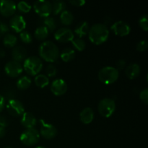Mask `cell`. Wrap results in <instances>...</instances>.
Instances as JSON below:
<instances>
[{
  "label": "cell",
  "instance_id": "obj_13",
  "mask_svg": "<svg viewBox=\"0 0 148 148\" xmlns=\"http://www.w3.org/2000/svg\"><path fill=\"white\" fill-rule=\"evenodd\" d=\"M50 89L53 95L61 96L66 93L67 90V85L64 79H56L52 82Z\"/></svg>",
  "mask_w": 148,
  "mask_h": 148
},
{
  "label": "cell",
  "instance_id": "obj_16",
  "mask_svg": "<svg viewBox=\"0 0 148 148\" xmlns=\"http://www.w3.org/2000/svg\"><path fill=\"white\" fill-rule=\"evenodd\" d=\"M20 123L23 125V127L26 128V130L32 129L34 128V127L36 126V123H37V119L35 117V116L33 114H31V113L25 112L22 115Z\"/></svg>",
  "mask_w": 148,
  "mask_h": 148
},
{
  "label": "cell",
  "instance_id": "obj_34",
  "mask_svg": "<svg viewBox=\"0 0 148 148\" xmlns=\"http://www.w3.org/2000/svg\"><path fill=\"white\" fill-rule=\"evenodd\" d=\"M148 48V42L146 40H141V41L139 42L137 45V47H136V49H137L138 51L140 52H143L145 51Z\"/></svg>",
  "mask_w": 148,
  "mask_h": 148
},
{
  "label": "cell",
  "instance_id": "obj_37",
  "mask_svg": "<svg viewBox=\"0 0 148 148\" xmlns=\"http://www.w3.org/2000/svg\"><path fill=\"white\" fill-rule=\"evenodd\" d=\"M117 66V70H122L125 68L126 66V61L124 59H119L116 63Z\"/></svg>",
  "mask_w": 148,
  "mask_h": 148
},
{
  "label": "cell",
  "instance_id": "obj_12",
  "mask_svg": "<svg viewBox=\"0 0 148 148\" xmlns=\"http://www.w3.org/2000/svg\"><path fill=\"white\" fill-rule=\"evenodd\" d=\"M17 5L13 1L2 0L0 1V13L4 17H10L14 14Z\"/></svg>",
  "mask_w": 148,
  "mask_h": 148
},
{
  "label": "cell",
  "instance_id": "obj_6",
  "mask_svg": "<svg viewBox=\"0 0 148 148\" xmlns=\"http://www.w3.org/2000/svg\"><path fill=\"white\" fill-rule=\"evenodd\" d=\"M20 139L25 145L33 146L38 143L40 134L35 128L27 129L22 133Z\"/></svg>",
  "mask_w": 148,
  "mask_h": 148
},
{
  "label": "cell",
  "instance_id": "obj_23",
  "mask_svg": "<svg viewBox=\"0 0 148 148\" xmlns=\"http://www.w3.org/2000/svg\"><path fill=\"white\" fill-rule=\"evenodd\" d=\"M30 85H31V79L27 76L22 77L17 80V83H16L17 88L21 90H25L27 89L30 86Z\"/></svg>",
  "mask_w": 148,
  "mask_h": 148
},
{
  "label": "cell",
  "instance_id": "obj_39",
  "mask_svg": "<svg viewBox=\"0 0 148 148\" xmlns=\"http://www.w3.org/2000/svg\"><path fill=\"white\" fill-rule=\"evenodd\" d=\"M8 125V121L7 118L3 116H0V128H6Z\"/></svg>",
  "mask_w": 148,
  "mask_h": 148
},
{
  "label": "cell",
  "instance_id": "obj_32",
  "mask_svg": "<svg viewBox=\"0 0 148 148\" xmlns=\"http://www.w3.org/2000/svg\"><path fill=\"white\" fill-rule=\"evenodd\" d=\"M20 37L22 41L25 43H30L32 42V36L30 33L27 31H23L20 33Z\"/></svg>",
  "mask_w": 148,
  "mask_h": 148
},
{
  "label": "cell",
  "instance_id": "obj_5",
  "mask_svg": "<svg viewBox=\"0 0 148 148\" xmlns=\"http://www.w3.org/2000/svg\"><path fill=\"white\" fill-rule=\"evenodd\" d=\"M99 114L105 118H109L116 110L115 101L109 98H105L101 100L98 106Z\"/></svg>",
  "mask_w": 148,
  "mask_h": 148
},
{
  "label": "cell",
  "instance_id": "obj_1",
  "mask_svg": "<svg viewBox=\"0 0 148 148\" xmlns=\"http://www.w3.org/2000/svg\"><path fill=\"white\" fill-rule=\"evenodd\" d=\"M109 36V30L106 25L102 23L93 25L88 32L90 40L95 45H101L106 42Z\"/></svg>",
  "mask_w": 148,
  "mask_h": 148
},
{
  "label": "cell",
  "instance_id": "obj_43",
  "mask_svg": "<svg viewBox=\"0 0 148 148\" xmlns=\"http://www.w3.org/2000/svg\"><path fill=\"white\" fill-rule=\"evenodd\" d=\"M35 148H45V147H41V146H38V147H35Z\"/></svg>",
  "mask_w": 148,
  "mask_h": 148
},
{
  "label": "cell",
  "instance_id": "obj_30",
  "mask_svg": "<svg viewBox=\"0 0 148 148\" xmlns=\"http://www.w3.org/2000/svg\"><path fill=\"white\" fill-rule=\"evenodd\" d=\"M17 7L20 12L24 13L29 12L30 11V10H31V6H30V4L23 1H20V2L17 4Z\"/></svg>",
  "mask_w": 148,
  "mask_h": 148
},
{
  "label": "cell",
  "instance_id": "obj_35",
  "mask_svg": "<svg viewBox=\"0 0 148 148\" xmlns=\"http://www.w3.org/2000/svg\"><path fill=\"white\" fill-rule=\"evenodd\" d=\"M140 98L143 103H144L145 105H147L148 103V89L145 88L143 90H142L140 92Z\"/></svg>",
  "mask_w": 148,
  "mask_h": 148
},
{
  "label": "cell",
  "instance_id": "obj_22",
  "mask_svg": "<svg viewBox=\"0 0 148 148\" xmlns=\"http://www.w3.org/2000/svg\"><path fill=\"white\" fill-rule=\"evenodd\" d=\"M61 22L64 25H70L74 20V16L72 13L67 10H64L60 14Z\"/></svg>",
  "mask_w": 148,
  "mask_h": 148
},
{
  "label": "cell",
  "instance_id": "obj_10",
  "mask_svg": "<svg viewBox=\"0 0 148 148\" xmlns=\"http://www.w3.org/2000/svg\"><path fill=\"white\" fill-rule=\"evenodd\" d=\"M23 66L20 62L15 61L8 62L4 66L5 73L10 77H17L23 72Z\"/></svg>",
  "mask_w": 148,
  "mask_h": 148
},
{
  "label": "cell",
  "instance_id": "obj_19",
  "mask_svg": "<svg viewBox=\"0 0 148 148\" xmlns=\"http://www.w3.org/2000/svg\"><path fill=\"white\" fill-rule=\"evenodd\" d=\"M79 119L80 121L85 124H89L93 121L94 112L92 108H85L81 111L79 114Z\"/></svg>",
  "mask_w": 148,
  "mask_h": 148
},
{
  "label": "cell",
  "instance_id": "obj_26",
  "mask_svg": "<svg viewBox=\"0 0 148 148\" xmlns=\"http://www.w3.org/2000/svg\"><path fill=\"white\" fill-rule=\"evenodd\" d=\"M52 6V13L53 14H58L59 13H62L64 11L66 8V4L63 1H53Z\"/></svg>",
  "mask_w": 148,
  "mask_h": 148
},
{
  "label": "cell",
  "instance_id": "obj_25",
  "mask_svg": "<svg viewBox=\"0 0 148 148\" xmlns=\"http://www.w3.org/2000/svg\"><path fill=\"white\" fill-rule=\"evenodd\" d=\"M35 83L38 88H43L49 84V79L46 75H38L35 77Z\"/></svg>",
  "mask_w": 148,
  "mask_h": 148
},
{
  "label": "cell",
  "instance_id": "obj_17",
  "mask_svg": "<svg viewBox=\"0 0 148 148\" xmlns=\"http://www.w3.org/2000/svg\"><path fill=\"white\" fill-rule=\"evenodd\" d=\"M26 56H27V51L23 46H16L14 48L12 53L13 61L20 62L25 60Z\"/></svg>",
  "mask_w": 148,
  "mask_h": 148
},
{
  "label": "cell",
  "instance_id": "obj_8",
  "mask_svg": "<svg viewBox=\"0 0 148 148\" xmlns=\"http://www.w3.org/2000/svg\"><path fill=\"white\" fill-rule=\"evenodd\" d=\"M40 133L43 137L46 140H52L54 138L57 134V130L56 127L51 124H48L44 120H40Z\"/></svg>",
  "mask_w": 148,
  "mask_h": 148
},
{
  "label": "cell",
  "instance_id": "obj_7",
  "mask_svg": "<svg viewBox=\"0 0 148 148\" xmlns=\"http://www.w3.org/2000/svg\"><path fill=\"white\" fill-rule=\"evenodd\" d=\"M33 9L35 12L42 17H49L52 12L51 3L46 0H39L36 1L33 4Z\"/></svg>",
  "mask_w": 148,
  "mask_h": 148
},
{
  "label": "cell",
  "instance_id": "obj_27",
  "mask_svg": "<svg viewBox=\"0 0 148 148\" xmlns=\"http://www.w3.org/2000/svg\"><path fill=\"white\" fill-rule=\"evenodd\" d=\"M43 26L46 27L49 32H53L56 27V22L53 17H45L43 21Z\"/></svg>",
  "mask_w": 148,
  "mask_h": 148
},
{
  "label": "cell",
  "instance_id": "obj_38",
  "mask_svg": "<svg viewBox=\"0 0 148 148\" xmlns=\"http://www.w3.org/2000/svg\"><path fill=\"white\" fill-rule=\"evenodd\" d=\"M69 3L75 7H82L85 4V1L84 0H73V1H69Z\"/></svg>",
  "mask_w": 148,
  "mask_h": 148
},
{
  "label": "cell",
  "instance_id": "obj_9",
  "mask_svg": "<svg viewBox=\"0 0 148 148\" xmlns=\"http://www.w3.org/2000/svg\"><path fill=\"white\" fill-rule=\"evenodd\" d=\"M7 111L12 116H20L25 113V107L20 101L10 99L7 105Z\"/></svg>",
  "mask_w": 148,
  "mask_h": 148
},
{
  "label": "cell",
  "instance_id": "obj_31",
  "mask_svg": "<svg viewBox=\"0 0 148 148\" xmlns=\"http://www.w3.org/2000/svg\"><path fill=\"white\" fill-rule=\"evenodd\" d=\"M139 25L140 27L143 29L144 31H147L148 30V17L147 15H143L140 17L139 20Z\"/></svg>",
  "mask_w": 148,
  "mask_h": 148
},
{
  "label": "cell",
  "instance_id": "obj_28",
  "mask_svg": "<svg viewBox=\"0 0 148 148\" xmlns=\"http://www.w3.org/2000/svg\"><path fill=\"white\" fill-rule=\"evenodd\" d=\"M17 37L12 34H10L7 33L4 36V40H3V43L4 45L7 47H14L17 43Z\"/></svg>",
  "mask_w": 148,
  "mask_h": 148
},
{
  "label": "cell",
  "instance_id": "obj_40",
  "mask_svg": "<svg viewBox=\"0 0 148 148\" xmlns=\"http://www.w3.org/2000/svg\"><path fill=\"white\" fill-rule=\"evenodd\" d=\"M4 106H5V98L0 94V112L4 109Z\"/></svg>",
  "mask_w": 148,
  "mask_h": 148
},
{
  "label": "cell",
  "instance_id": "obj_36",
  "mask_svg": "<svg viewBox=\"0 0 148 148\" xmlns=\"http://www.w3.org/2000/svg\"><path fill=\"white\" fill-rule=\"evenodd\" d=\"M9 31V27L4 22H0V36H4Z\"/></svg>",
  "mask_w": 148,
  "mask_h": 148
},
{
  "label": "cell",
  "instance_id": "obj_4",
  "mask_svg": "<svg viewBox=\"0 0 148 148\" xmlns=\"http://www.w3.org/2000/svg\"><path fill=\"white\" fill-rule=\"evenodd\" d=\"M23 67L28 75H36L41 71L43 63L37 56H30L25 60Z\"/></svg>",
  "mask_w": 148,
  "mask_h": 148
},
{
  "label": "cell",
  "instance_id": "obj_20",
  "mask_svg": "<svg viewBox=\"0 0 148 148\" xmlns=\"http://www.w3.org/2000/svg\"><path fill=\"white\" fill-rule=\"evenodd\" d=\"M89 30V24L88 23V22L85 21L81 22L76 26L75 29V32L79 38H82L86 36L87 34H88Z\"/></svg>",
  "mask_w": 148,
  "mask_h": 148
},
{
  "label": "cell",
  "instance_id": "obj_2",
  "mask_svg": "<svg viewBox=\"0 0 148 148\" xmlns=\"http://www.w3.org/2000/svg\"><path fill=\"white\" fill-rule=\"evenodd\" d=\"M39 55L48 62H54L59 56V51L56 45L52 41H45L39 47Z\"/></svg>",
  "mask_w": 148,
  "mask_h": 148
},
{
  "label": "cell",
  "instance_id": "obj_15",
  "mask_svg": "<svg viewBox=\"0 0 148 148\" xmlns=\"http://www.w3.org/2000/svg\"><path fill=\"white\" fill-rule=\"evenodd\" d=\"M10 26L16 33H21L25 28L26 22L23 16L17 14L10 19Z\"/></svg>",
  "mask_w": 148,
  "mask_h": 148
},
{
  "label": "cell",
  "instance_id": "obj_21",
  "mask_svg": "<svg viewBox=\"0 0 148 148\" xmlns=\"http://www.w3.org/2000/svg\"><path fill=\"white\" fill-rule=\"evenodd\" d=\"M61 59L64 62H69L73 60L75 57V51L71 48H66L62 51L60 54Z\"/></svg>",
  "mask_w": 148,
  "mask_h": 148
},
{
  "label": "cell",
  "instance_id": "obj_41",
  "mask_svg": "<svg viewBox=\"0 0 148 148\" xmlns=\"http://www.w3.org/2000/svg\"><path fill=\"white\" fill-rule=\"evenodd\" d=\"M6 134V129L5 128H0V138L4 137Z\"/></svg>",
  "mask_w": 148,
  "mask_h": 148
},
{
  "label": "cell",
  "instance_id": "obj_11",
  "mask_svg": "<svg viewBox=\"0 0 148 148\" xmlns=\"http://www.w3.org/2000/svg\"><path fill=\"white\" fill-rule=\"evenodd\" d=\"M111 30L115 33L116 36L124 37L130 34L131 31V27L127 23L120 20V21L116 22L111 25Z\"/></svg>",
  "mask_w": 148,
  "mask_h": 148
},
{
  "label": "cell",
  "instance_id": "obj_29",
  "mask_svg": "<svg viewBox=\"0 0 148 148\" xmlns=\"http://www.w3.org/2000/svg\"><path fill=\"white\" fill-rule=\"evenodd\" d=\"M72 43L75 49L79 51H82L85 48V41L81 38H74L72 40Z\"/></svg>",
  "mask_w": 148,
  "mask_h": 148
},
{
  "label": "cell",
  "instance_id": "obj_14",
  "mask_svg": "<svg viewBox=\"0 0 148 148\" xmlns=\"http://www.w3.org/2000/svg\"><path fill=\"white\" fill-rule=\"evenodd\" d=\"M54 38L59 42L66 43L73 40L74 35L70 29L67 27H62L56 30L54 34Z\"/></svg>",
  "mask_w": 148,
  "mask_h": 148
},
{
  "label": "cell",
  "instance_id": "obj_18",
  "mask_svg": "<svg viewBox=\"0 0 148 148\" xmlns=\"http://www.w3.org/2000/svg\"><path fill=\"white\" fill-rule=\"evenodd\" d=\"M140 71L141 70H140V65L133 63L126 67L125 74L129 79H134L140 75Z\"/></svg>",
  "mask_w": 148,
  "mask_h": 148
},
{
  "label": "cell",
  "instance_id": "obj_33",
  "mask_svg": "<svg viewBox=\"0 0 148 148\" xmlns=\"http://www.w3.org/2000/svg\"><path fill=\"white\" fill-rule=\"evenodd\" d=\"M56 73H57V70H56V67L53 64L48 65L47 68H46V75L49 77H53L56 76Z\"/></svg>",
  "mask_w": 148,
  "mask_h": 148
},
{
  "label": "cell",
  "instance_id": "obj_24",
  "mask_svg": "<svg viewBox=\"0 0 148 148\" xmlns=\"http://www.w3.org/2000/svg\"><path fill=\"white\" fill-rule=\"evenodd\" d=\"M49 32L48 31L47 29L45 27H43V25L40 26V27H37L35 31V37L37 40H43L48 37L49 36Z\"/></svg>",
  "mask_w": 148,
  "mask_h": 148
},
{
  "label": "cell",
  "instance_id": "obj_44",
  "mask_svg": "<svg viewBox=\"0 0 148 148\" xmlns=\"http://www.w3.org/2000/svg\"><path fill=\"white\" fill-rule=\"evenodd\" d=\"M5 148H12V147H5Z\"/></svg>",
  "mask_w": 148,
  "mask_h": 148
},
{
  "label": "cell",
  "instance_id": "obj_3",
  "mask_svg": "<svg viewBox=\"0 0 148 148\" xmlns=\"http://www.w3.org/2000/svg\"><path fill=\"white\" fill-rule=\"evenodd\" d=\"M119 72L116 68L113 66H105L98 72V79L102 83L106 85H111L114 83L118 79Z\"/></svg>",
  "mask_w": 148,
  "mask_h": 148
},
{
  "label": "cell",
  "instance_id": "obj_42",
  "mask_svg": "<svg viewBox=\"0 0 148 148\" xmlns=\"http://www.w3.org/2000/svg\"><path fill=\"white\" fill-rule=\"evenodd\" d=\"M5 56V51L3 49H0V59H2Z\"/></svg>",
  "mask_w": 148,
  "mask_h": 148
}]
</instances>
